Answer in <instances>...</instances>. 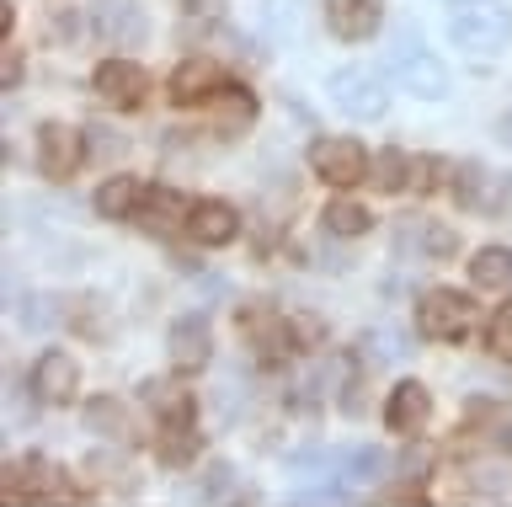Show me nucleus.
I'll return each instance as SVG.
<instances>
[{
  "mask_svg": "<svg viewBox=\"0 0 512 507\" xmlns=\"http://www.w3.org/2000/svg\"><path fill=\"white\" fill-rule=\"evenodd\" d=\"M427 422H432V390L422 379H400L390 390V401H384V427L400 438H416Z\"/></svg>",
  "mask_w": 512,
  "mask_h": 507,
  "instance_id": "obj_10",
  "label": "nucleus"
},
{
  "mask_svg": "<svg viewBox=\"0 0 512 507\" xmlns=\"http://www.w3.org/2000/svg\"><path fill=\"white\" fill-rule=\"evenodd\" d=\"M310 171L331 187L368 182V150L358 145V139H315L310 145Z\"/></svg>",
  "mask_w": 512,
  "mask_h": 507,
  "instance_id": "obj_6",
  "label": "nucleus"
},
{
  "mask_svg": "<svg viewBox=\"0 0 512 507\" xmlns=\"http://www.w3.org/2000/svg\"><path fill=\"white\" fill-rule=\"evenodd\" d=\"M331 102L342 107L347 118H384V107H390V91H384V75L368 70V65H347L331 75Z\"/></svg>",
  "mask_w": 512,
  "mask_h": 507,
  "instance_id": "obj_4",
  "label": "nucleus"
},
{
  "mask_svg": "<svg viewBox=\"0 0 512 507\" xmlns=\"http://www.w3.org/2000/svg\"><path fill=\"white\" fill-rule=\"evenodd\" d=\"M187 230H192L198 246H230L240 235V214L230 209V203H219V198H203V203H192Z\"/></svg>",
  "mask_w": 512,
  "mask_h": 507,
  "instance_id": "obj_16",
  "label": "nucleus"
},
{
  "mask_svg": "<svg viewBox=\"0 0 512 507\" xmlns=\"http://www.w3.org/2000/svg\"><path fill=\"white\" fill-rule=\"evenodd\" d=\"M379 470H384L379 449H352L347 454V481H379Z\"/></svg>",
  "mask_w": 512,
  "mask_h": 507,
  "instance_id": "obj_27",
  "label": "nucleus"
},
{
  "mask_svg": "<svg viewBox=\"0 0 512 507\" xmlns=\"http://www.w3.org/2000/svg\"><path fill=\"white\" fill-rule=\"evenodd\" d=\"M86 427H91V433H102V438H123L128 433V411L112 401V395H96V401L86 406Z\"/></svg>",
  "mask_w": 512,
  "mask_h": 507,
  "instance_id": "obj_25",
  "label": "nucleus"
},
{
  "mask_svg": "<svg viewBox=\"0 0 512 507\" xmlns=\"http://www.w3.org/2000/svg\"><path fill=\"white\" fill-rule=\"evenodd\" d=\"M235 326H240V337H246V347H251L262 363H283V358L299 347V342H294V321H288V315H278L272 305H262V299L240 305Z\"/></svg>",
  "mask_w": 512,
  "mask_h": 507,
  "instance_id": "obj_3",
  "label": "nucleus"
},
{
  "mask_svg": "<svg viewBox=\"0 0 512 507\" xmlns=\"http://www.w3.org/2000/svg\"><path fill=\"white\" fill-rule=\"evenodd\" d=\"M512 193V177H496L491 166H480V161H464L454 171V198H459V209H475V214H496L507 203Z\"/></svg>",
  "mask_w": 512,
  "mask_h": 507,
  "instance_id": "obj_9",
  "label": "nucleus"
},
{
  "mask_svg": "<svg viewBox=\"0 0 512 507\" xmlns=\"http://www.w3.org/2000/svg\"><path fill=\"white\" fill-rule=\"evenodd\" d=\"M86 161V134L70 123H43L38 129V171L48 182H70Z\"/></svg>",
  "mask_w": 512,
  "mask_h": 507,
  "instance_id": "obj_7",
  "label": "nucleus"
},
{
  "mask_svg": "<svg viewBox=\"0 0 512 507\" xmlns=\"http://www.w3.org/2000/svg\"><path fill=\"white\" fill-rule=\"evenodd\" d=\"M0 81H6V91H16V81H22V54L6 43V65H0Z\"/></svg>",
  "mask_w": 512,
  "mask_h": 507,
  "instance_id": "obj_31",
  "label": "nucleus"
},
{
  "mask_svg": "<svg viewBox=\"0 0 512 507\" xmlns=\"http://www.w3.org/2000/svg\"><path fill=\"white\" fill-rule=\"evenodd\" d=\"M171 369L176 374H203L208 369V358H214V342H208V326L198 321V315H182V321L171 326Z\"/></svg>",
  "mask_w": 512,
  "mask_h": 507,
  "instance_id": "obj_14",
  "label": "nucleus"
},
{
  "mask_svg": "<svg viewBox=\"0 0 512 507\" xmlns=\"http://www.w3.org/2000/svg\"><path fill=\"white\" fill-rule=\"evenodd\" d=\"M320 225H326L331 235H363L368 225H374V214H368L363 203H352V198H331L326 209H320Z\"/></svg>",
  "mask_w": 512,
  "mask_h": 507,
  "instance_id": "obj_23",
  "label": "nucleus"
},
{
  "mask_svg": "<svg viewBox=\"0 0 512 507\" xmlns=\"http://www.w3.org/2000/svg\"><path fill=\"white\" fill-rule=\"evenodd\" d=\"M91 86H96V97L123 107V113H134V107H144V97H150V75H144L134 59H107V65H96Z\"/></svg>",
  "mask_w": 512,
  "mask_h": 507,
  "instance_id": "obj_8",
  "label": "nucleus"
},
{
  "mask_svg": "<svg viewBox=\"0 0 512 507\" xmlns=\"http://www.w3.org/2000/svg\"><path fill=\"white\" fill-rule=\"evenodd\" d=\"M496 443H507V449H512V422H507V427H496Z\"/></svg>",
  "mask_w": 512,
  "mask_h": 507,
  "instance_id": "obj_34",
  "label": "nucleus"
},
{
  "mask_svg": "<svg viewBox=\"0 0 512 507\" xmlns=\"http://www.w3.org/2000/svg\"><path fill=\"white\" fill-rule=\"evenodd\" d=\"M230 486H235V470L224 465V459H214V465L203 470V491H198V497L203 502H224V497H230Z\"/></svg>",
  "mask_w": 512,
  "mask_h": 507,
  "instance_id": "obj_26",
  "label": "nucleus"
},
{
  "mask_svg": "<svg viewBox=\"0 0 512 507\" xmlns=\"http://www.w3.org/2000/svg\"><path fill=\"white\" fill-rule=\"evenodd\" d=\"M294 502H299V507H342L347 491H336V486H326V491H299Z\"/></svg>",
  "mask_w": 512,
  "mask_h": 507,
  "instance_id": "obj_30",
  "label": "nucleus"
},
{
  "mask_svg": "<svg viewBox=\"0 0 512 507\" xmlns=\"http://www.w3.org/2000/svg\"><path fill=\"white\" fill-rule=\"evenodd\" d=\"M187 6H192V11H214L219 0H187Z\"/></svg>",
  "mask_w": 512,
  "mask_h": 507,
  "instance_id": "obj_35",
  "label": "nucleus"
},
{
  "mask_svg": "<svg viewBox=\"0 0 512 507\" xmlns=\"http://www.w3.org/2000/svg\"><path fill=\"white\" fill-rule=\"evenodd\" d=\"M502 139H507V145H512V113L502 118Z\"/></svg>",
  "mask_w": 512,
  "mask_h": 507,
  "instance_id": "obj_36",
  "label": "nucleus"
},
{
  "mask_svg": "<svg viewBox=\"0 0 512 507\" xmlns=\"http://www.w3.org/2000/svg\"><path fill=\"white\" fill-rule=\"evenodd\" d=\"M416 331L432 342H459L470 331V299L454 289H427L416 299Z\"/></svg>",
  "mask_w": 512,
  "mask_h": 507,
  "instance_id": "obj_5",
  "label": "nucleus"
},
{
  "mask_svg": "<svg viewBox=\"0 0 512 507\" xmlns=\"http://www.w3.org/2000/svg\"><path fill=\"white\" fill-rule=\"evenodd\" d=\"M32 390H38V401H48V406H70L75 390H80L75 358L64 353V347H48V353L32 363Z\"/></svg>",
  "mask_w": 512,
  "mask_h": 507,
  "instance_id": "obj_13",
  "label": "nucleus"
},
{
  "mask_svg": "<svg viewBox=\"0 0 512 507\" xmlns=\"http://www.w3.org/2000/svg\"><path fill=\"white\" fill-rule=\"evenodd\" d=\"M139 203H144L139 177H107L102 187H96V214L102 219H134Z\"/></svg>",
  "mask_w": 512,
  "mask_h": 507,
  "instance_id": "obj_18",
  "label": "nucleus"
},
{
  "mask_svg": "<svg viewBox=\"0 0 512 507\" xmlns=\"http://www.w3.org/2000/svg\"><path fill=\"white\" fill-rule=\"evenodd\" d=\"M491 353L512 363V299L491 315Z\"/></svg>",
  "mask_w": 512,
  "mask_h": 507,
  "instance_id": "obj_28",
  "label": "nucleus"
},
{
  "mask_svg": "<svg viewBox=\"0 0 512 507\" xmlns=\"http://www.w3.org/2000/svg\"><path fill=\"white\" fill-rule=\"evenodd\" d=\"M411 155H400V150H379L374 155V166H368V182L379 187V193H400V187L411 182Z\"/></svg>",
  "mask_w": 512,
  "mask_h": 507,
  "instance_id": "obj_24",
  "label": "nucleus"
},
{
  "mask_svg": "<svg viewBox=\"0 0 512 507\" xmlns=\"http://www.w3.org/2000/svg\"><path fill=\"white\" fill-rule=\"evenodd\" d=\"M390 70H395V81L406 86V91H416V97H427V102L448 97V65H443L438 54L422 49V38L400 33L395 49H390Z\"/></svg>",
  "mask_w": 512,
  "mask_h": 507,
  "instance_id": "obj_2",
  "label": "nucleus"
},
{
  "mask_svg": "<svg viewBox=\"0 0 512 507\" xmlns=\"http://www.w3.org/2000/svg\"><path fill=\"white\" fill-rule=\"evenodd\" d=\"M427 465H432V454H427V449H411L406 459H400V470H406L411 481H422V475H427Z\"/></svg>",
  "mask_w": 512,
  "mask_h": 507,
  "instance_id": "obj_32",
  "label": "nucleus"
},
{
  "mask_svg": "<svg viewBox=\"0 0 512 507\" xmlns=\"http://www.w3.org/2000/svg\"><path fill=\"white\" fill-rule=\"evenodd\" d=\"M155 454L166 459V465H187V459L198 454V427H192V411H187V417H160Z\"/></svg>",
  "mask_w": 512,
  "mask_h": 507,
  "instance_id": "obj_19",
  "label": "nucleus"
},
{
  "mask_svg": "<svg viewBox=\"0 0 512 507\" xmlns=\"http://www.w3.org/2000/svg\"><path fill=\"white\" fill-rule=\"evenodd\" d=\"M470 283L475 289H491V294L512 289V251L507 246H480L475 262H470Z\"/></svg>",
  "mask_w": 512,
  "mask_h": 507,
  "instance_id": "obj_21",
  "label": "nucleus"
},
{
  "mask_svg": "<svg viewBox=\"0 0 512 507\" xmlns=\"http://www.w3.org/2000/svg\"><path fill=\"white\" fill-rule=\"evenodd\" d=\"M139 219L150 230H176V225H187V219H192V203L182 193H171V187H160V193H144Z\"/></svg>",
  "mask_w": 512,
  "mask_h": 507,
  "instance_id": "obj_20",
  "label": "nucleus"
},
{
  "mask_svg": "<svg viewBox=\"0 0 512 507\" xmlns=\"http://www.w3.org/2000/svg\"><path fill=\"white\" fill-rule=\"evenodd\" d=\"M448 38L470 54H502L512 38V11L502 0H448Z\"/></svg>",
  "mask_w": 512,
  "mask_h": 507,
  "instance_id": "obj_1",
  "label": "nucleus"
},
{
  "mask_svg": "<svg viewBox=\"0 0 512 507\" xmlns=\"http://www.w3.org/2000/svg\"><path fill=\"white\" fill-rule=\"evenodd\" d=\"M96 33L112 49H139L150 38V22H144L139 0H96Z\"/></svg>",
  "mask_w": 512,
  "mask_h": 507,
  "instance_id": "obj_11",
  "label": "nucleus"
},
{
  "mask_svg": "<svg viewBox=\"0 0 512 507\" xmlns=\"http://www.w3.org/2000/svg\"><path fill=\"white\" fill-rule=\"evenodd\" d=\"M363 347L374 353L379 347V363H395V358H406V347H400L395 331H363Z\"/></svg>",
  "mask_w": 512,
  "mask_h": 507,
  "instance_id": "obj_29",
  "label": "nucleus"
},
{
  "mask_svg": "<svg viewBox=\"0 0 512 507\" xmlns=\"http://www.w3.org/2000/svg\"><path fill=\"white\" fill-rule=\"evenodd\" d=\"M326 22L342 43H363L384 22V0H326Z\"/></svg>",
  "mask_w": 512,
  "mask_h": 507,
  "instance_id": "obj_15",
  "label": "nucleus"
},
{
  "mask_svg": "<svg viewBox=\"0 0 512 507\" xmlns=\"http://www.w3.org/2000/svg\"><path fill=\"white\" fill-rule=\"evenodd\" d=\"M395 241H400V251L416 246V257H432V262H443V257H454V251H459V235L448 225H438V219H406Z\"/></svg>",
  "mask_w": 512,
  "mask_h": 507,
  "instance_id": "obj_17",
  "label": "nucleus"
},
{
  "mask_svg": "<svg viewBox=\"0 0 512 507\" xmlns=\"http://www.w3.org/2000/svg\"><path fill=\"white\" fill-rule=\"evenodd\" d=\"M54 33H59V38L75 33V22H70V11H64V0H54Z\"/></svg>",
  "mask_w": 512,
  "mask_h": 507,
  "instance_id": "obj_33",
  "label": "nucleus"
},
{
  "mask_svg": "<svg viewBox=\"0 0 512 507\" xmlns=\"http://www.w3.org/2000/svg\"><path fill=\"white\" fill-rule=\"evenodd\" d=\"M22 481H27L32 502H70V491H64V470L54 465V459H43V454H32L22 465Z\"/></svg>",
  "mask_w": 512,
  "mask_h": 507,
  "instance_id": "obj_22",
  "label": "nucleus"
},
{
  "mask_svg": "<svg viewBox=\"0 0 512 507\" xmlns=\"http://www.w3.org/2000/svg\"><path fill=\"white\" fill-rule=\"evenodd\" d=\"M166 91H171V102H176V107H198V102H214L219 91H224V75H219L214 59L192 54V59H182V65L171 70Z\"/></svg>",
  "mask_w": 512,
  "mask_h": 507,
  "instance_id": "obj_12",
  "label": "nucleus"
}]
</instances>
